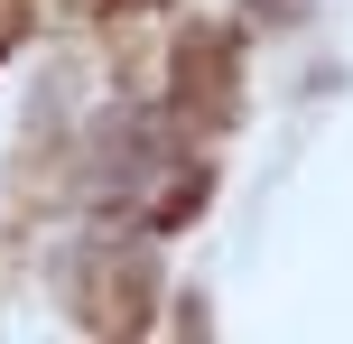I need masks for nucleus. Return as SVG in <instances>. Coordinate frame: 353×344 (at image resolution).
<instances>
[{"mask_svg":"<svg viewBox=\"0 0 353 344\" xmlns=\"http://www.w3.org/2000/svg\"><path fill=\"white\" fill-rule=\"evenodd\" d=\"M176 103L186 112H223V37H186V56H176Z\"/></svg>","mask_w":353,"mask_h":344,"instance_id":"obj_1","label":"nucleus"},{"mask_svg":"<svg viewBox=\"0 0 353 344\" xmlns=\"http://www.w3.org/2000/svg\"><path fill=\"white\" fill-rule=\"evenodd\" d=\"M19 19H28V0H0V56H10V37H19Z\"/></svg>","mask_w":353,"mask_h":344,"instance_id":"obj_2","label":"nucleus"}]
</instances>
